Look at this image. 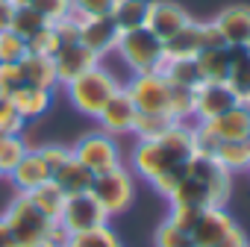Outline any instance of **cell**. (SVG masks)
<instances>
[{
  "label": "cell",
  "mask_w": 250,
  "mask_h": 247,
  "mask_svg": "<svg viewBox=\"0 0 250 247\" xmlns=\"http://www.w3.org/2000/svg\"><path fill=\"white\" fill-rule=\"evenodd\" d=\"M47 180H53V174H50V168H47V162L42 159V153H39V147L33 150H27L24 153V159L12 168V174H9V183H12V188L15 191H33V188H39V185H44Z\"/></svg>",
  "instance_id": "cell-17"
},
{
  "label": "cell",
  "mask_w": 250,
  "mask_h": 247,
  "mask_svg": "<svg viewBox=\"0 0 250 247\" xmlns=\"http://www.w3.org/2000/svg\"><path fill=\"white\" fill-rule=\"evenodd\" d=\"M235 226V218L224 209V206H206L194 224V229L188 232L191 247H215L229 229Z\"/></svg>",
  "instance_id": "cell-12"
},
{
  "label": "cell",
  "mask_w": 250,
  "mask_h": 247,
  "mask_svg": "<svg viewBox=\"0 0 250 247\" xmlns=\"http://www.w3.org/2000/svg\"><path fill=\"white\" fill-rule=\"evenodd\" d=\"M244 106H247V109H250V100H247V103H244Z\"/></svg>",
  "instance_id": "cell-49"
},
{
  "label": "cell",
  "mask_w": 250,
  "mask_h": 247,
  "mask_svg": "<svg viewBox=\"0 0 250 247\" xmlns=\"http://www.w3.org/2000/svg\"><path fill=\"white\" fill-rule=\"evenodd\" d=\"M0 247H15L12 244V235H9V226L3 224V218H0Z\"/></svg>",
  "instance_id": "cell-46"
},
{
  "label": "cell",
  "mask_w": 250,
  "mask_h": 247,
  "mask_svg": "<svg viewBox=\"0 0 250 247\" xmlns=\"http://www.w3.org/2000/svg\"><path fill=\"white\" fill-rule=\"evenodd\" d=\"M171 124L174 121L165 112H136L130 136H136V142H150V139H159Z\"/></svg>",
  "instance_id": "cell-28"
},
{
  "label": "cell",
  "mask_w": 250,
  "mask_h": 247,
  "mask_svg": "<svg viewBox=\"0 0 250 247\" xmlns=\"http://www.w3.org/2000/svg\"><path fill=\"white\" fill-rule=\"evenodd\" d=\"M115 0H71V12L77 18H100V15H112Z\"/></svg>",
  "instance_id": "cell-40"
},
{
  "label": "cell",
  "mask_w": 250,
  "mask_h": 247,
  "mask_svg": "<svg viewBox=\"0 0 250 247\" xmlns=\"http://www.w3.org/2000/svg\"><path fill=\"white\" fill-rule=\"evenodd\" d=\"M153 244L156 247H191V238H188V232L177 229L171 221H162L153 232Z\"/></svg>",
  "instance_id": "cell-36"
},
{
  "label": "cell",
  "mask_w": 250,
  "mask_h": 247,
  "mask_svg": "<svg viewBox=\"0 0 250 247\" xmlns=\"http://www.w3.org/2000/svg\"><path fill=\"white\" fill-rule=\"evenodd\" d=\"M27 53H30L27 50V41L18 33H12V30L0 33V62H21Z\"/></svg>",
  "instance_id": "cell-35"
},
{
  "label": "cell",
  "mask_w": 250,
  "mask_h": 247,
  "mask_svg": "<svg viewBox=\"0 0 250 247\" xmlns=\"http://www.w3.org/2000/svg\"><path fill=\"white\" fill-rule=\"evenodd\" d=\"M124 91L130 94L136 112H165L168 115V94H171V82L156 74H133L130 82H124Z\"/></svg>",
  "instance_id": "cell-7"
},
{
  "label": "cell",
  "mask_w": 250,
  "mask_h": 247,
  "mask_svg": "<svg viewBox=\"0 0 250 247\" xmlns=\"http://www.w3.org/2000/svg\"><path fill=\"white\" fill-rule=\"evenodd\" d=\"M88 191L94 194V200L103 206V212L109 218L124 215L136 200V174L127 165H118L112 171L94 174V183H91Z\"/></svg>",
  "instance_id": "cell-5"
},
{
  "label": "cell",
  "mask_w": 250,
  "mask_h": 247,
  "mask_svg": "<svg viewBox=\"0 0 250 247\" xmlns=\"http://www.w3.org/2000/svg\"><path fill=\"white\" fill-rule=\"evenodd\" d=\"M53 183H56L65 194H80V191H88V188H91L94 174L71 156V159H68V162H65V165L53 174Z\"/></svg>",
  "instance_id": "cell-24"
},
{
  "label": "cell",
  "mask_w": 250,
  "mask_h": 247,
  "mask_svg": "<svg viewBox=\"0 0 250 247\" xmlns=\"http://www.w3.org/2000/svg\"><path fill=\"white\" fill-rule=\"evenodd\" d=\"M147 9H150V0H115L112 21L118 24L121 33L139 30V27H145V21H147Z\"/></svg>",
  "instance_id": "cell-25"
},
{
  "label": "cell",
  "mask_w": 250,
  "mask_h": 247,
  "mask_svg": "<svg viewBox=\"0 0 250 247\" xmlns=\"http://www.w3.org/2000/svg\"><path fill=\"white\" fill-rule=\"evenodd\" d=\"M24 124H27V121L18 115L12 97L0 91V133H21V130H24Z\"/></svg>",
  "instance_id": "cell-37"
},
{
  "label": "cell",
  "mask_w": 250,
  "mask_h": 247,
  "mask_svg": "<svg viewBox=\"0 0 250 247\" xmlns=\"http://www.w3.org/2000/svg\"><path fill=\"white\" fill-rule=\"evenodd\" d=\"M218 165H224L229 174H244L250 171V139L241 142H221L215 150Z\"/></svg>",
  "instance_id": "cell-26"
},
{
  "label": "cell",
  "mask_w": 250,
  "mask_h": 247,
  "mask_svg": "<svg viewBox=\"0 0 250 247\" xmlns=\"http://www.w3.org/2000/svg\"><path fill=\"white\" fill-rule=\"evenodd\" d=\"M27 82H24V74H21V65L18 62H0V91L12 97Z\"/></svg>",
  "instance_id": "cell-41"
},
{
  "label": "cell",
  "mask_w": 250,
  "mask_h": 247,
  "mask_svg": "<svg viewBox=\"0 0 250 247\" xmlns=\"http://www.w3.org/2000/svg\"><path fill=\"white\" fill-rule=\"evenodd\" d=\"M215 247H250V241H247L244 229L235 224V226H232V229H229V232H227V235H224L218 244H215Z\"/></svg>",
  "instance_id": "cell-44"
},
{
  "label": "cell",
  "mask_w": 250,
  "mask_h": 247,
  "mask_svg": "<svg viewBox=\"0 0 250 247\" xmlns=\"http://www.w3.org/2000/svg\"><path fill=\"white\" fill-rule=\"evenodd\" d=\"M186 174H188V162H180V165H171L168 171H162L156 180H150V185H153L162 197H171V194L177 191V185L186 180Z\"/></svg>",
  "instance_id": "cell-34"
},
{
  "label": "cell",
  "mask_w": 250,
  "mask_h": 247,
  "mask_svg": "<svg viewBox=\"0 0 250 247\" xmlns=\"http://www.w3.org/2000/svg\"><path fill=\"white\" fill-rule=\"evenodd\" d=\"M59 224H62L71 235H77V232H85V229H94V226L109 224V215L103 212V206L94 200L91 191H80V194H68V197H65Z\"/></svg>",
  "instance_id": "cell-8"
},
{
  "label": "cell",
  "mask_w": 250,
  "mask_h": 247,
  "mask_svg": "<svg viewBox=\"0 0 250 247\" xmlns=\"http://www.w3.org/2000/svg\"><path fill=\"white\" fill-rule=\"evenodd\" d=\"M244 50H247V53H250V41H247V44H244Z\"/></svg>",
  "instance_id": "cell-48"
},
{
  "label": "cell",
  "mask_w": 250,
  "mask_h": 247,
  "mask_svg": "<svg viewBox=\"0 0 250 247\" xmlns=\"http://www.w3.org/2000/svg\"><path fill=\"white\" fill-rule=\"evenodd\" d=\"M12 103L18 109V115L24 121H36L42 115H47V109L53 106V91L47 88H36V85H24L12 94Z\"/></svg>",
  "instance_id": "cell-20"
},
{
  "label": "cell",
  "mask_w": 250,
  "mask_h": 247,
  "mask_svg": "<svg viewBox=\"0 0 250 247\" xmlns=\"http://www.w3.org/2000/svg\"><path fill=\"white\" fill-rule=\"evenodd\" d=\"M44 27H47V21H44V18H42V15H39V12L30 6V3H24V6H15L12 27H9V30H12V33H18L24 41H30V39H33L39 30H44Z\"/></svg>",
  "instance_id": "cell-31"
},
{
  "label": "cell",
  "mask_w": 250,
  "mask_h": 247,
  "mask_svg": "<svg viewBox=\"0 0 250 247\" xmlns=\"http://www.w3.org/2000/svg\"><path fill=\"white\" fill-rule=\"evenodd\" d=\"M194 59H197L200 74H203V82H227V74H229V47H203Z\"/></svg>",
  "instance_id": "cell-22"
},
{
  "label": "cell",
  "mask_w": 250,
  "mask_h": 247,
  "mask_svg": "<svg viewBox=\"0 0 250 247\" xmlns=\"http://www.w3.org/2000/svg\"><path fill=\"white\" fill-rule=\"evenodd\" d=\"M27 150H30V144L24 142L21 133H0V177H9Z\"/></svg>",
  "instance_id": "cell-29"
},
{
  "label": "cell",
  "mask_w": 250,
  "mask_h": 247,
  "mask_svg": "<svg viewBox=\"0 0 250 247\" xmlns=\"http://www.w3.org/2000/svg\"><path fill=\"white\" fill-rule=\"evenodd\" d=\"M74 15V12H71ZM118 24L112 21V15H100V18H80V44H85L88 50H94L100 59L106 53H115L118 44Z\"/></svg>",
  "instance_id": "cell-13"
},
{
  "label": "cell",
  "mask_w": 250,
  "mask_h": 247,
  "mask_svg": "<svg viewBox=\"0 0 250 247\" xmlns=\"http://www.w3.org/2000/svg\"><path fill=\"white\" fill-rule=\"evenodd\" d=\"M94 65H100V56H97L94 50H88L85 44H80V41H74V44H62V47L56 50V56H53V68H56V80H59V85L77 80L80 74H85V71L94 68Z\"/></svg>",
  "instance_id": "cell-14"
},
{
  "label": "cell",
  "mask_w": 250,
  "mask_h": 247,
  "mask_svg": "<svg viewBox=\"0 0 250 247\" xmlns=\"http://www.w3.org/2000/svg\"><path fill=\"white\" fill-rule=\"evenodd\" d=\"M18 65H21V74H24V82H27V85L47 88V91H56V88H59L53 59H47V56H36V53H27Z\"/></svg>",
  "instance_id": "cell-19"
},
{
  "label": "cell",
  "mask_w": 250,
  "mask_h": 247,
  "mask_svg": "<svg viewBox=\"0 0 250 247\" xmlns=\"http://www.w3.org/2000/svg\"><path fill=\"white\" fill-rule=\"evenodd\" d=\"M68 247H124L118 232L103 224V226H94V229H85V232H77L71 235V244Z\"/></svg>",
  "instance_id": "cell-32"
},
{
  "label": "cell",
  "mask_w": 250,
  "mask_h": 247,
  "mask_svg": "<svg viewBox=\"0 0 250 247\" xmlns=\"http://www.w3.org/2000/svg\"><path fill=\"white\" fill-rule=\"evenodd\" d=\"M194 124H203V127L218 139V142H241V139H250V109L244 103H235L229 112L212 118V121H194Z\"/></svg>",
  "instance_id": "cell-16"
},
{
  "label": "cell",
  "mask_w": 250,
  "mask_h": 247,
  "mask_svg": "<svg viewBox=\"0 0 250 247\" xmlns=\"http://www.w3.org/2000/svg\"><path fill=\"white\" fill-rule=\"evenodd\" d=\"M133 121H136V106L130 100V94L124 91V85L106 100V106L100 109L97 115V124H100V130L109 133V136H130L133 130Z\"/></svg>",
  "instance_id": "cell-10"
},
{
  "label": "cell",
  "mask_w": 250,
  "mask_h": 247,
  "mask_svg": "<svg viewBox=\"0 0 250 247\" xmlns=\"http://www.w3.org/2000/svg\"><path fill=\"white\" fill-rule=\"evenodd\" d=\"M232 191V174L218 165L215 156H200L194 153L188 159V174L177 185V191L168 197V203H186V206H227Z\"/></svg>",
  "instance_id": "cell-1"
},
{
  "label": "cell",
  "mask_w": 250,
  "mask_h": 247,
  "mask_svg": "<svg viewBox=\"0 0 250 247\" xmlns=\"http://www.w3.org/2000/svg\"><path fill=\"white\" fill-rule=\"evenodd\" d=\"M212 24L221 33V39H224L227 47H244L250 41V6H244V3L221 9L212 18Z\"/></svg>",
  "instance_id": "cell-15"
},
{
  "label": "cell",
  "mask_w": 250,
  "mask_h": 247,
  "mask_svg": "<svg viewBox=\"0 0 250 247\" xmlns=\"http://www.w3.org/2000/svg\"><path fill=\"white\" fill-rule=\"evenodd\" d=\"M159 74L171 82V85H186V88H197L203 82V74L197 68V59H162Z\"/></svg>",
  "instance_id": "cell-23"
},
{
  "label": "cell",
  "mask_w": 250,
  "mask_h": 247,
  "mask_svg": "<svg viewBox=\"0 0 250 247\" xmlns=\"http://www.w3.org/2000/svg\"><path fill=\"white\" fill-rule=\"evenodd\" d=\"M30 6H33L47 24H56V21H62L65 15H71V0H30Z\"/></svg>",
  "instance_id": "cell-39"
},
{
  "label": "cell",
  "mask_w": 250,
  "mask_h": 247,
  "mask_svg": "<svg viewBox=\"0 0 250 247\" xmlns=\"http://www.w3.org/2000/svg\"><path fill=\"white\" fill-rule=\"evenodd\" d=\"M24 3H30V0H12V6H24Z\"/></svg>",
  "instance_id": "cell-47"
},
{
  "label": "cell",
  "mask_w": 250,
  "mask_h": 247,
  "mask_svg": "<svg viewBox=\"0 0 250 247\" xmlns=\"http://www.w3.org/2000/svg\"><path fill=\"white\" fill-rule=\"evenodd\" d=\"M200 212L203 209H197V206H186V203H171V209H168V218L165 221H171L177 229H183V232H191L194 229V224H197V218H200Z\"/></svg>",
  "instance_id": "cell-38"
},
{
  "label": "cell",
  "mask_w": 250,
  "mask_h": 247,
  "mask_svg": "<svg viewBox=\"0 0 250 247\" xmlns=\"http://www.w3.org/2000/svg\"><path fill=\"white\" fill-rule=\"evenodd\" d=\"M68 244H71V232H68L59 221H53V224L47 226L44 238H42V247H68Z\"/></svg>",
  "instance_id": "cell-43"
},
{
  "label": "cell",
  "mask_w": 250,
  "mask_h": 247,
  "mask_svg": "<svg viewBox=\"0 0 250 247\" xmlns=\"http://www.w3.org/2000/svg\"><path fill=\"white\" fill-rule=\"evenodd\" d=\"M39 153H42V159L47 162L50 174H56V171L71 159V147H62V144H44V147H39Z\"/></svg>",
  "instance_id": "cell-42"
},
{
  "label": "cell",
  "mask_w": 250,
  "mask_h": 247,
  "mask_svg": "<svg viewBox=\"0 0 250 247\" xmlns=\"http://www.w3.org/2000/svg\"><path fill=\"white\" fill-rule=\"evenodd\" d=\"M121 88L118 77L112 71H106L103 65H94L88 68L85 74H80L77 80L65 82V91H68V100L77 112H83L85 118H97L100 109L106 106V100Z\"/></svg>",
  "instance_id": "cell-2"
},
{
  "label": "cell",
  "mask_w": 250,
  "mask_h": 247,
  "mask_svg": "<svg viewBox=\"0 0 250 247\" xmlns=\"http://www.w3.org/2000/svg\"><path fill=\"white\" fill-rule=\"evenodd\" d=\"M238 103L227 82H200L194 88V121H212Z\"/></svg>",
  "instance_id": "cell-11"
},
{
  "label": "cell",
  "mask_w": 250,
  "mask_h": 247,
  "mask_svg": "<svg viewBox=\"0 0 250 247\" xmlns=\"http://www.w3.org/2000/svg\"><path fill=\"white\" fill-rule=\"evenodd\" d=\"M168 118L171 121H180V124L194 121V88L171 85V94H168Z\"/></svg>",
  "instance_id": "cell-30"
},
{
  "label": "cell",
  "mask_w": 250,
  "mask_h": 247,
  "mask_svg": "<svg viewBox=\"0 0 250 247\" xmlns=\"http://www.w3.org/2000/svg\"><path fill=\"white\" fill-rule=\"evenodd\" d=\"M12 15H15L12 0H0V33L12 27Z\"/></svg>",
  "instance_id": "cell-45"
},
{
  "label": "cell",
  "mask_w": 250,
  "mask_h": 247,
  "mask_svg": "<svg viewBox=\"0 0 250 247\" xmlns=\"http://www.w3.org/2000/svg\"><path fill=\"white\" fill-rule=\"evenodd\" d=\"M115 53L133 74H147V71L159 74V65L165 59V44L147 27H139V30H127L118 36Z\"/></svg>",
  "instance_id": "cell-4"
},
{
  "label": "cell",
  "mask_w": 250,
  "mask_h": 247,
  "mask_svg": "<svg viewBox=\"0 0 250 247\" xmlns=\"http://www.w3.org/2000/svg\"><path fill=\"white\" fill-rule=\"evenodd\" d=\"M3 224L9 226V235H12L15 247H42V238H44V232L53 221L44 212H39L24 191H15L12 203L3 212Z\"/></svg>",
  "instance_id": "cell-3"
},
{
  "label": "cell",
  "mask_w": 250,
  "mask_h": 247,
  "mask_svg": "<svg viewBox=\"0 0 250 247\" xmlns=\"http://www.w3.org/2000/svg\"><path fill=\"white\" fill-rule=\"evenodd\" d=\"M203 50V24L188 21L174 39L165 41V56L168 59H194Z\"/></svg>",
  "instance_id": "cell-18"
},
{
  "label": "cell",
  "mask_w": 250,
  "mask_h": 247,
  "mask_svg": "<svg viewBox=\"0 0 250 247\" xmlns=\"http://www.w3.org/2000/svg\"><path fill=\"white\" fill-rule=\"evenodd\" d=\"M59 47H62V41H59V36H56V30H53L50 24H47L44 30H39V33L27 41V50H30V53H36V56H47V59H53Z\"/></svg>",
  "instance_id": "cell-33"
},
{
  "label": "cell",
  "mask_w": 250,
  "mask_h": 247,
  "mask_svg": "<svg viewBox=\"0 0 250 247\" xmlns=\"http://www.w3.org/2000/svg\"><path fill=\"white\" fill-rule=\"evenodd\" d=\"M71 156H74L80 165H85L91 174H103V171H112V168L124 165V162H121V144H118V139L109 136V133H103V130L85 133V136L71 147Z\"/></svg>",
  "instance_id": "cell-6"
},
{
  "label": "cell",
  "mask_w": 250,
  "mask_h": 247,
  "mask_svg": "<svg viewBox=\"0 0 250 247\" xmlns=\"http://www.w3.org/2000/svg\"><path fill=\"white\" fill-rule=\"evenodd\" d=\"M188 21H191L188 12H186L180 3H174V0H150V9H147L145 27L165 44V41L174 39Z\"/></svg>",
  "instance_id": "cell-9"
},
{
  "label": "cell",
  "mask_w": 250,
  "mask_h": 247,
  "mask_svg": "<svg viewBox=\"0 0 250 247\" xmlns=\"http://www.w3.org/2000/svg\"><path fill=\"white\" fill-rule=\"evenodd\" d=\"M27 197L33 200V206L39 209V212H44L50 221H59V215H62V206H65V191L53 183V180H47L44 185H39V188H33V191H27Z\"/></svg>",
  "instance_id": "cell-27"
},
{
  "label": "cell",
  "mask_w": 250,
  "mask_h": 247,
  "mask_svg": "<svg viewBox=\"0 0 250 247\" xmlns=\"http://www.w3.org/2000/svg\"><path fill=\"white\" fill-rule=\"evenodd\" d=\"M227 85L238 97V103L250 100V53L244 47H229V74Z\"/></svg>",
  "instance_id": "cell-21"
}]
</instances>
